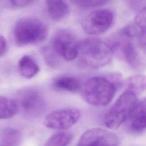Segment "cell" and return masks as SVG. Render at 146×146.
Instances as JSON below:
<instances>
[{
	"mask_svg": "<svg viewBox=\"0 0 146 146\" xmlns=\"http://www.w3.org/2000/svg\"><path fill=\"white\" fill-rule=\"evenodd\" d=\"M0 56L1 57H2L5 55V54L7 53L8 51V46L7 41L6 40V38L2 35H1L0 36Z\"/></svg>",
	"mask_w": 146,
	"mask_h": 146,
	"instance_id": "21",
	"label": "cell"
},
{
	"mask_svg": "<svg viewBox=\"0 0 146 146\" xmlns=\"http://www.w3.org/2000/svg\"><path fill=\"white\" fill-rule=\"evenodd\" d=\"M19 106L16 100L1 96L0 97V118L10 119L17 113Z\"/></svg>",
	"mask_w": 146,
	"mask_h": 146,
	"instance_id": "15",
	"label": "cell"
},
{
	"mask_svg": "<svg viewBox=\"0 0 146 146\" xmlns=\"http://www.w3.org/2000/svg\"><path fill=\"white\" fill-rule=\"evenodd\" d=\"M128 121V130L135 134L146 129V98L138 102Z\"/></svg>",
	"mask_w": 146,
	"mask_h": 146,
	"instance_id": "10",
	"label": "cell"
},
{
	"mask_svg": "<svg viewBox=\"0 0 146 146\" xmlns=\"http://www.w3.org/2000/svg\"><path fill=\"white\" fill-rule=\"evenodd\" d=\"M77 146H119V140L114 133L109 130L92 128L83 132Z\"/></svg>",
	"mask_w": 146,
	"mask_h": 146,
	"instance_id": "8",
	"label": "cell"
},
{
	"mask_svg": "<svg viewBox=\"0 0 146 146\" xmlns=\"http://www.w3.org/2000/svg\"><path fill=\"white\" fill-rule=\"evenodd\" d=\"M72 139V134L65 130L60 131L50 136L44 146H67Z\"/></svg>",
	"mask_w": 146,
	"mask_h": 146,
	"instance_id": "18",
	"label": "cell"
},
{
	"mask_svg": "<svg viewBox=\"0 0 146 146\" xmlns=\"http://www.w3.org/2000/svg\"><path fill=\"white\" fill-rule=\"evenodd\" d=\"M113 12L108 9L95 10L84 17L82 27L88 35L96 36L106 32L114 21Z\"/></svg>",
	"mask_w": 146,
	"mask_h": 146,
	"instance_id": "5",
	"label": "cell"
},
{
	"mask_svg": "<svg viewBox=\"0 0 146 146\" xmlns=\"http://www.w3.org/2000/svg\"><path fill=\"white\" fill-rule=\"evenodd\" d=\"M35 0H9L12 5L17 7H24L31 3Z\"/></svg>",
	"mask_w": 146,
	"mask_h": 146,
	"instance_id": "22",
	"label": "cell"
},
{
	"mask_svg": "<svg viewBox=\"0 0 146 146\" xmlns=\"http://www.w3.org/2000/svg\"><path fill=\"white\" fill-rule=\"evenodd\" d=\"M113 54L114 51L110 42L92 37L80 42L78 58L81 66L94 69L108 64Z\"/></svg>",
	"mask_w": 146,
	"mask_h": 146,
	"instance_id": "1",
	"label": "cell"
},
{
	"mask_svg": "<svg viewBox=\"0 0 146 146\" xmlns=\"http://www.w3.org/2000/svg\"><path fill=\"white\" fill-rule=\"evenodd\" d=\"M54 88L59 91L76 92L81 89L80 82L72 76L63 75L55 78L53 82Z\"/></svg>",
	"mask_w": 146,
	"mask_h": 146,
	"instance_id": "14",
	"label": "cell"
},
{
	"mask_svg": "<svg viewBox=\"0 0 146 146\" xmlns=\"http://www.w3.org/2000/svg\"><path fill=\"white\" fill-rule=\"evenodd\" d=\"M47 34V26L36 17L28 16L21 18L14 26V37L19 46L40 43L46 38Z\"/></svg>",
	"mask_w": 146,
	"mask_h": 146,
	"instance_id": "3",
	"label": "cell"
},
{
	"mask_svg": "<svg viewBox=\"0 0 146 146\" xmlns=\"http://www.w3.org/2000/svg\"><path fill=\"white\" fill-rule=\"evenodd\" d=\"M16 100L19 109L27 116H36L40 113L44 108L43 96L35 89H25L21 91L18 94Z\"/></svg>",
	"mask_w": 146,
	"mask_h": 146,
	"instance_id": "9",
	"label": "cell"
},
{
	"mask_svg": "<svg viewBox=\"0 0 146 146\" xmlns=\"http://www.w3.org/2000/svg\"><path fill=\"white\" fill-rule=\"evenodd\" d=\"M80 42L71 32L60 30L56 33L52 41V49L58 55L66 61L78 58Z\"/></svg>",
	"mask_w": 146,
	"mask_h": 146,
	"instance_id": "6",
	"label": "cell"
},
{
	"mask_svg": "<svg viewBox=\"0 0 146 146\" xmlns=\"http://www.w3.org/2000/svg\"><path fill=\"white\" fill-rule=\"evenodd\" d=\"M111 0H71L72 3L78 8L88 9L103 6Z\"/></svg>",
	"mask_w": 146,
	"mask_h": 146,
	"instance_id": "19",
	"label": "cell"
},
{
	"mask_svg": "<svg viewBox=\"0 0 146 146\" xmlns=\"http://www.w3.org/2000/svg\"><path fill=\"white\" fill-rule=\"evenodd\" d=\"M137 43L146 47V6L137 11L132 23Z\"/></svg>",
	"mask_w": 146,
	"mask_h": 146,
	"instance_id": "12",
	"label": "cell"
},
{
	"mask_svg": "<svg viewBox=\"0 0 146 146\" xmlns=\"http://www.w3.org/2000/svg\"><path fill=\"white\" fill-rule=\"evenodd\" d=\"M21 140L20 132L13 128H5L1 132L0 146H18Z\"/></svg>",
	"mask_w": 146,
	"mask_h": 146,
	"instance_id": "17",
	"label": "cell"
},
{
	"mask_svg": "<svg viewBox=\"0 0 146 146\" xmlns=\"http://www.w3.org/2000/svg\"><path fill=\"white\" fill-rule=\"evenodd\" d=\"M19 72L25 79H31L39 71V67L35 60L30 55L23 56L18 62Z\"/></svg>",
	"mask_w": 146,
	"mask_h": 146,
	"instance_id": "13",
	"label": "cell"
},
{
	"mask_svg": "<svg viewBox=\"0 0 146 146\" xmlns=\"http://www.w3.org/2000/svg\"><path fill=\"white\" fill-rule=\"evenodd\" d=\"M125 91H129L136 96L146 90V75L139 74L129 77L124 83Z\"/></svg>",
	"mask_w": 146,
	"mask_h": 146,
	"instance_id": "16",
	"label": "cell"
},
{
	"mask_svg": "<svg viewBox=\"0 0 146 146\" xmlns=\"http://www.w3.org/2000/svg\"><path fill=\"white\" fill-rule=\"evenodd\" d=\"M117 89L107 77L93 76L83 84L80 93L86 102L100 107L106 106L111 102Z\"/></svg>",
	"mask_w": 146,
	"mask_h": 146,
	"instance_id": "2",
	"label": "cell"
},
{
	"mask_svg": "<svg viewBox=\"0 0 146 146\" xmlns=\"http://www.w3.org/2000/svg\"><path fill=\"white\" fill-rule=\"evenodd\" d=\"M138 103L137 96L125 91L117 98L104 118V124L110 129H117L127 121Z\"/></svg>",
	"mask_w": 146,
	"mask_h": 146,
	"instance_id": "4",
	"label": "cell"
},
{
	"mask_svg": "<svg viewBox=\"0 0 146 146\" xmlns=\"http://www.w3.org/2000/svg\"><path fill=\"white\" fill-rule=\"evenodd\" d=\"M128 7L133 11H139L142 7L145 0H125Z\"/></svg>",
	"mask_w": 146,
	"mask_h": 146,
	"instance_id": "20",
	"label": "cell"
},
{
	"mask_svg": "<svg viewBox=\"0 0 146 146\" xmlns=\"http://www.w3.org/2000/svg\"><path fill=\"white\" fill-rule=\"evenodd\" d=\"M80 111L76 108H64L52 111L46 115L44 125L51 129L66 130L75 125L80 119Z\"/></svg>",
	"mask_w": 146,
	"mask_h": 146,
	"instance_id": "7",
	"label": "cell"
},
{
	"mask_svg": "<svg viewBox=\"0 0 146 146\" xmlns=\"http://www.w3.org/2000/svg\"><path fill=\"white\" fill-rule=\"evenodd\" d=\"M45 7L48 16L55 21L63 20L69 14V8L64 0H46Z\"/></svg>",
	"mask_w": 146,
	"mask_h": 146,
	"instance_id": "11",
	"label": "cell"
}]
</instances>
